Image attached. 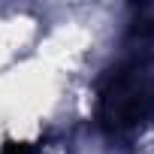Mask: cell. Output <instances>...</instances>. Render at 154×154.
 <instances>
[{"label":"cell","instance_id":"obj_1","mask_svg":"<svg viewBox=\"0 0 154 154\" xmlns=\"http://www.w3.org/2000/svg\"><path fill=\"white\" fill-rule=\"evenodd\" d=\"M97 124L109 139H130L154 124V51H130L103 75Z\"/></svg>","mask_w":154,"mask_h":154},{"label":"cell","instance_id":"obj_2","mask_svg":"<svg viewBox=\"0 0 154 154\" xmlns=\"http://www.w3.org/2000/svg\"><path fill=\"white\" fill-rule=\"evenodd\" d=\"M127 42L133 51H154V3L133 6L127 21Z\"/></svg>","mask_w":154,"mask_h":154},{"label":"cell","instance_id":"obj_3","mask_svg":"<svg viewBox=\"0 0 154 154\" xmlns=\"http://www.w3.org/2000/svg\"><path fill=\"white\" fill-rule=\"evenodd\" d=\"M0 154H42V148L33 142H6Z\"/></svg>","mask_w":154,"mask_h":154}]
</instances>
